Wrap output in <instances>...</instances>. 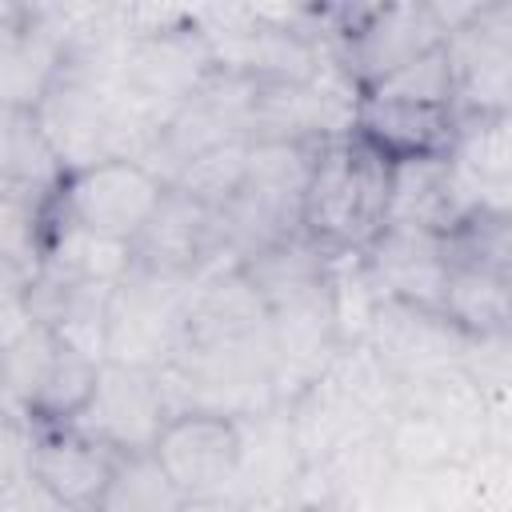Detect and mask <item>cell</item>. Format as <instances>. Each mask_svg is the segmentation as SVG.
I'll return each instance as SVG.
<instances>
[{
  "instance_id": "obj_1",
  "label": "cell",
  "mask_w": 512,
  "mask_h": 512,
  "mask_svg": "<svg viewBox=\"0 0 512 512\" xmlns=\"http://www.w3.org/2000/svg\"><path fill=\"white\" fill-rule=\"evenodd\" d=\"M388 168L352 132L320 140L300 204V232L328 256L364 252L388 220Z\"/></svg>"
},
{
  "instance_id": "obj_2",
  "label": "cell",
  "mask_w": 512,
  "mask_h": 512,
  "mask_svg": "<svg viewBox=\"0 0 512 512\" xmlns=\"http://www.w3.org/2000/svg\"><path fill=\"white\" fill-rule=\"evenodd\" d=\"M188 296H192V280L132 264L124 280L112 288L104 360L164 372L184 348Z\"/></svg>"
},
{
  "instance_id": "obj_3",
  "label": "cell",
  "mask_w": 512,
  "mask_h": 512,
  "mask_svg": "<svg viewBox=\"0 0 512 512\" xmlns=\"http://www.w3.org/2000/svg\"><path fill=\"white\" fill-rule=\"evenodd\" d=\"M164 184L140 160H100L76 172H64L52 192V212L92 236L132 244L148 216L156 212Z\"/></svg>"
},
{
  "instance_id": "obj_4",
  "label": "cell",
  "mask_w": 512,
  "mask_h": 512,
  "mask_svg": "<svg viewBox=\"0 0 512 512\" xmlns=\"http://www.w3.org/2000/svg\"><path fill=\"white\" fill-rule=\"evenodd\" d=\"M212 68H216L212 48L200 36V28L192 24V8H188L184 24L124 44L120 84L140 108H148L164 124L204 84V76Z\"/></svg>"
},
{
  "instance_id": "obj_5",
  "label": "cell",
  "mask_w": 512,
  "mask_h": 512,
  "mask_svg": "<svg viewBox=\"0 0 512 512\" xmlns=\"http://www.w3.org/2000/svg\"><path fill=\"white\" fill-rule=\"evenodd\" d=\"M168 420H172V400L160 372L104 360L92 400L76 416V428L124 456V452H152Z\"/></svg>"
},
{
  "instance_id": "obj_6",
  "label": "cell",
  "mask_w": 512,
  "mask_h": 512,
  "mask_svg": "<svg viewBox=\"0 0 512 512\" xmlns=\"http://www.w3.org/2000/svg\"><path fill=\"white\" fill-rule=\"evenodd\" d=\"M132 264L180 276V280H200L220 268H236L224 256V236H220V212L188 200L176 188H164L156 212L132 240Z\"/></svg>"
},
{
  "instance_id": "obj_7",
  "label": "cell",
  "mask_w": 512,
  "mask_h": 512,
  "mask_svg": "<svg viewBox=\"0 0 512 512\" xmlns=\"http://www.w3.org/2000/svg\"><path fill=\"white\" fill-rule=\"evenodd\" d=\"M240 420L212 412H176L152 444L156 464L184 492V500L228 496L240 468Z\"/></svg>"
},
{
  "instance_id": "obj_8",
  "label": "cell",
  "mask_w": 512,
  "mask_h": 512,
  "mask_svg": "<svg viewBox=\"0 0 512 512\" xmlns=\"http://www.w3.org/2000/svg\"><path fill=\"white\" fill-rule=\"evenodd\" d=\"M352 136L388 164L444 160L456 140V112L444 104L360 92L352 108Z\"/></svg>"
},
{
  "instance_id": "obj_9",
  "label": "cell",
  "mask_w": 512,
  "mask_h": 512,
  "mask_svg": "<svg viewBox=\"0 0 512 512\" xmlns=\"http://www.w3.org/2000/svg\"><path fill=\"white\" fill-rule=\"evenodd\" d=\"M360 260L384 300L420 312H440V296L448 280V256L440 236L384 224L380 236L360 252Z\"/></svg>"
},
{
  "instance_id": "obj_10",
  "label": "cell",
  "mask_w": 512,
  "mask_h": 512,
  "mask_svg": "<svg viewBox=\"0 0 512 512\" xmlns=\"http://www.w3.org/2000/svg\"><path fill=\"white\" fill-rule=\"evenodd\" d=\"M120 452L100 444L96 436L80 432L76 424L60 428H32V452H28V472L56 492L72 512H92L104 484L112 480Z\"/></svg>"
},
{
  "instance_id": "obj_11",
  "label": "cell",
  "mask_w": 512,
  "mask_h": 512,
  "mask_svg": "<svg viewBox=\"0 0 512 512\" xmlns=\"http://www.w3.org/2000/svg\"><path fill=\"white\" fill-rule=\"evenodd\" d=\"M448 164L472 208L508 212L512 188V116H456Z\"/></svg>"
},
{
  "instance_id": "obj_12",
  "label": "cell",
  "mask_w": 512,
  "mask_h": 512,
  "mask_svg": "<svg viewBox=\"0 0 512 512\" xmlns=\"http://www.w3.org/2000/svg\"><path fill=\"white\" fill-rule=\"evenodd\" d=\"M60 76V36L44 20L40 4H20L0 28V104L32 108Z\"/></svg>"
},
{
  "instance_id": "obj_13",
  "label": "cell",
  "mask_w": 512,
  "mask_h": 512,
  "mask_svg": "<svg viewBox=\"0 0 512 512\" xmlns=\"http://www.w3.org/2000/svg\"><path fill=\"white\" fill-rule=\"evenodd\" d=\"M468 208L472 204H468L448 156L444 160H408V164L388 168V220L384 224L444 236Z\"/></svg>"
},
{
  "instance_id": "obj_14",
  "label": "cell",
  "mask_w": 512,
  "mask_h": 512,
  "mask_svg": "<svg viewBox=\"0 0 512 512\" xmlns=\"http://www.w3.org/2000/svg\"><path fill=\"white\" fill-rule=\"evenodd\" d=\"M64 180V168L32 108L0 104V196L48 200Z\"/></svg>"
},
{
  "instance_id": "obj_15",
  "label": "cell",
  "mask_w": 512,
  "mask_h": 512,
  "mask_svg": "<svg viewBox=\"0 0 512 512\" xmlns=\"http://www.w3.org/2000/svg\"><path fill=\"white\" fill-rule=\"evenodd\" d=\"M328 268H332V256L320 252L304 232H296L280 244H268L236 264V272L252 284V292L264 300V308H280L296 296L324 288Z\"/></svg>"
},
{
  "instance_id": "obj_16",
  "label": "cell",
  "mask_w": 512,
  "mask_h": 512,
  "mask_svg": "<svg viewBox=\"0 0 512 512\" xmlns=\"http://www.w3.org/2000/svg\"><path fill=\"white\" fill-rule=\"evenodd\" d=\"M440 316L464 340L508 336V328H512V280L448 264V280H444V296H440Z\"/></svg>"
},
{
  "instance_id": "obj_17",
  "label": "cell",
  "mask_w": 512,
  "mask_h": 512,
  "mask_svg": "<svg viewBox=\"0 0 512 512\" xmlns=\"http://www.w3.org/2000/svg\"><path fill=\"white\" fill-rule=\"evenodd\" d=\"M104 360H92L68 344L56 348L52 368L44 372L32 404H28V424L32 428H60V424H76V416L88 408L96 376H100Z\"/></svg>"
},
{
  "instance_id": "obj_18",
  "label": "cell",
  "mask_w": 512,
  "mask_h": 512,
  "mask_svg": "<svg viewBox=\"0 0 512 512\" xmlns=\"http://www.w3.org/2000/svg\"><path fill=\"white\" fill-rule=\"evenodd\" d=\"M440 240H444L448 264L512 280V216L508 212L468 208Z\"/></svg>"
},
{
  "instance_id": "obj_19",
  "label": "cell",
  "mask_w": 512,
  "mask_h": 512,
  "mask_svg": "<svg viewBox=\"0 0 512 512\" xmlns=\"http://www.w3.org/2000/svg\"><path fill=\"white\" fill-rule=\"evenodd\" d=\"M184 492L168 480L152 452H124L92 512H180Z\"/></svg>"
},
{
  "instance_id": "obj_20",
  "label": "cell",
  "mask_w": 512,
  "mask_h": 512,
  "mask_svg": "<svg viewBox=\"0 0 512 512\" xmlns=\"http://www.w3.org/2000/svg\"><path fill=\"white\" fill-rule=\"evenodd\" d=\"M60 340L52 336L48 324L32 320L12 344L0 348V404H8L12 412H20L28 420V404L44 380V372L56 360Z\"/></svg>"
},
{
  "instance_id": "obj_21",
  "label": "cell",
  "mask_w": 512,
  "mask_h": 512,
  "mask_svg": "<svg viewBox=\"0 0 512 512\" xmlns=\"http://www.w3.org/2000/svg\"><path fill=\"white\" fill-rule=\"evenodd\" d=\"M48 248V200H24V196H0V264L36 280Z\"/></svg>"
},
{
  "instance_id": "obj_22",
  "label": "cell",
  "mask_w": 512,
  "mask_h": 512,
  "mask_svg": "<svg viewBox=\"0 0 512 512\" xmlns=\"http://www.w3.org/2000/svg\"><path fill=\"white\" fill-rule=\"evenodd\" d=\"M244 160H248V140H224V144L200 152L196 160H188L168 188H176L188 200L220 212L244 180Z\"/></svg>"
},
{
  "instance_id": "obj_23",
  "label": "cell",
  "mask_w": 512,
  "mask_h": 512,
  "mask_svg": "<svg viewBox=\"0 0 512 512\" xmlns=\"http://www.w3.org/2000/svg\"><path fill=\"white\" fill-rule=\"evenodd\" d=\"M372 96H396V100H420V104H444L452 108L456 96V72L448 60V48H432L416 60H408L404 68H396L388 80H380L376 88H368Z\"/></svg>"
},
{
  "instance_id": "obj_24",
  "label": "cell",
  "mask_w": 512,
  "mask_h": 512,
  "mask_svg": "<svg viewBox=\"0 0 512 512\" xmlns=\"http://www.w3.org/2000/svg\"><path fill=\"white\" fill-rule=\"evenodd\" d=\"M0 512H72L56 492H48L32 472L0 480Z\"/></svg>"
},
{
  "instance_id": "obj_25",
  "label": "cell",
  "mask_w": 512,
  "mask_h": 512,
  "mask_svg": "<svg viewBox=\"0 0 512 512\" xmlns=\"http://www.w3.org/2000/svg\"><path fill=\"white\" fill-rule=\"evenodd\" d=\"M28 324H32V308H28V280L0 264V348H4V344H12Z\"/></svg>"
},
{
  "instance_id": "obj_26",
  "label": "cell",
  "mask_w": 512,
  "mask_h": 512,
  "mask_svg": "<svg viewBox=\"0 0 512 512\" xmlns=\"http://www.w3.org/2000/svg\"><path fill=\"white\" fill-rule=\"evenodd\" d=\"M28 452H32V424L0 404V480L28 472Z\"/></svg>"
},
{
  "instance_id": "obj_27",
  "label": "cell",
  "mask_w": 512,
  "mask_h": 512,
  "mask_svg": "<svg viewBox=\"0 0 512 512\" xmlns=\"http://www.w3.org/2000/svg\"><path fill=\"white\" fill-rule=\"evenodd\" d=\"M180 512H252V508L240 504L236 496H200V500H184Z\"/></svg>"
},
{
  "instance_id": "obj_28",
  "label": "cell",
  "mask_w": 512,
  "mask_h": 512,
  "mask_svg": "<svg viewBox=\"0 0 512 512\" xmlns=\"http://www.w3.org/2000/svg\"><path fill=\"white\" fill-rule=\"evenodd\" d=\"M16 8H20V4H8V0H0V28H4V24L16 16Z\"/></svg>"
},
{
  "instance_id": "obj_29",
  "label": "cell",
  "mask_w": 512,
  "mask_h": 512,
  "mask_svg": "<svg viewBox=\"0 0 512 512\" xmlns=\"http://www.w3.org/2000/svg\"><path fill=\"white\" fill-rule=\"evenodd\" d=\"M268 512H312V508H296V504H280V508H268Z\"/></svg>"
}]
</instances>
